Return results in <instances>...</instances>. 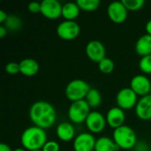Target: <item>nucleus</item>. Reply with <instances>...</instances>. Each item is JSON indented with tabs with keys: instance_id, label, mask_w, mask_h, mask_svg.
I'll return each instance as SVG.
<instances>
[{
	"instance_id": "f257e3e1",
	"label": "nucleus",
	"mask_w": 151,
	"mask_h": 151,
	"mask_svg": "<svg viewBox=\"0 0 151 151\" xmlns=\"http://www.w3.org/2000/svg\"><path fill=\"white\" fill-rule=\"evenodd\" d=\"M28 114L34 125L44 130L51 127L57 119V112L54 106L45 101L34 103L29 109Z\"/></svg>"
},
{
	"instance_id": "f03ea898",
	"label": "nucleus",
	"mask_w": 151,
	"mask_h": 151,
	"mask_svg": "<svg viewBox=\"0 0 151 151\" xmlns=\"http://www.w3.org/2000/svg\"><path fill=\"white\" fill-rule=\"evenodd\" d=\"M20 142L25 150L28 151L42 150L47 141L44 129L33 126L26 128L20 137Z\"/></svg>"
},
{
	"instance_id": "7ed1b4c3",
	"label": "nucleus",
	"mask_w": 151,
	"mask_h": 151,
	"mask_svg": "<svg viewBox=\"0 0 151 151\" xmlns=\"http://www.w3.org/2000/svg\"><path fill=\"white\" fill-rule=\"evenodd\" d=\"M113 141L122 150L134 149L137 143L136 134L128 126H121L113 131Z\"/></svg>"
},
{
	"instance_id": "20e7f679",
	"label": "nucleus",
	"mask_w": 151,
	"mask_h": 151,
	"mask_svg": "<svg viewBox=\"0 0 151 151\" xmlns=\"http://www.w3.org/2000/svg\"><path fill=\"white\" fill-rule=\"evenodd\" d=\"M90 88H91L85 81L81 79H75L71 81L66 85L65 91V96L72 103L80 100H84Z\"/></svg>"
},
{
	"instance_id": "39448f33",
	"label": "nucleus",
	"mask_w": 151,
	"mask_h": 151,
	"mask_svg": "<svg viewBox=\"0 0 151 151\" xmlns=\"http://www.w3.org/2000/svg\"><path fill=\"white\" fill-rule=\"evenodd\" d=\"M90 112V107L86 100H80L71 104L68 109V118L75 124H81L86 121Z\"/></svg>"
},
{
	"instance_id": "423d86ee",
	"label": "nucleus",
	"mask_w": 151,
	"mask_h": 151,
	"mask_svg": "<svg viewBox=\"0 0 151 151\" xmlns=\"http://www.w3.org/2000/svg\"><path fill=\"white\" fill-rule=\"evenodd\" d=\"M116 102L118 107L122 110H130L136 106L138 103V96L131 88H123L118 92Z\"/></svg>"
},
{
	"instance_id": "0eeeda50",
	"label": "nucleus",
	"mask_w": 151,
	"mask_h": 151,
	"mask_svg": "<svg viewBox=\"0 0 151 151\" xmlns=\"http://www.w3.org/2000/svg\"><path fill=\"white\" fill-rule=\"evenodd\" d=\"M80 25L74 20H64L57 27L58 35L64 40H73L80 35Z\"/></svg>"
},
{
	"instance_id": "6e6552de",
	"label": "nucleus",
	"mask_w": 151,
	"mask_h": 151,
	"mask_svg": "<svg viewBox=\"0 0 151 151\" xmlns=\"http://www.w3.org/2000/svg\"><path fill=\"white\" fill-rule=\"evenodd\" d=\"M107 13L111 20L114 23H123L127 18V9L122 1L111 2L107 7Z\"/></svg>"
},
{
	"instance_id": "1a4fd4ad",
	"label": "nucleus",
	"mask_w": 151,
	"mask_h": 151,
	"mask_svg": "<svg viewBox=\"0 0 151 151\" xmlns=\"http://www.w3.org/2000/svg\"><path fill=\"white\" fill-rule=\"evenodd\" d=\"M86 54L88 58L92 60L93 62L99 63L102 61L105 57L106 50L105 47L102 42L98 40H92L88 42L86 45Z\"/></svg>"
},
{
	"instance_id": "9d476101",
	"label": "nucleus",
	"mask_w": 151,
	"mask_h": 151,
	"mask_svg": "<svg viewBox=\"0 0 151 151\" xmlns=\"http://www.w3.org/2000/svg\"><path fill=\"white\" fill-rule=\"evenodd\" d=\"M96 140L90 133H81L73 141L74 151H93L95 150Z\"/></svg>"
},
{
	"instance_id": "9b49d317",
	"label": "nucleus",
	"mask_w": 151,
	"mask_h": 151,
	"mask_svg": "<svg viewBox=\"0 0 151 151\" xmlns=\"http://www.w3.org/2000/svg\"><path fill=\"white\" fill-rule=\"evenodd\" d=\"M62 7L58 0H43L41 2V13L50 19H55L62 16Z\"/></svg>"
},
{
	"instance_id": "f8f14e48",
	"label": "nucleus",
	"mask_w": 151,
	"mask_h": 151,
	"mask_svg": "<svg viewBox=\"0 0 151 151\" xmlns=\"http://www.w3.org/2000/svg\"><path fill=\"white\" fill-rule=\"evenodd\" d=\"M130 88L136 93L137 96H145L150 93L151 82L147 76L138 74L132 78L130 81Z\"/></svg>"
},
{
	"instance_id": "ddd939ff",
	"label": "nucleus",
	"mask_w": 151,
	"mask_h": 151,
	"mask_svg": "<svg viewBox=\"0 0 151 151\" xmlns=\"http://www.w3.org/2000/svg\"><path fill=\"white\" fill-rule=\"evenodd\" d=\"M85 123H86L88 129L91 133L98 134V133H101L104 129L107 122H106V119L101 112L93 111L88 116Z\"/></svg>"
},
{
	"instance_id": "4468645a",
	"label": "nucleus",
	"mask_w": 151,
	"mask_h": 151,
	"mask_svg": "<svg viewBox=\"0 0 151 151\" xmlns=\"http://www.w3.org/2000/svg\"><path fill=\"white\" fill-rule=\"evenodd\" d=\"M126 119L124 110L116 106L111 108L106 114V122L113 129L119 128L123 126Z\"/></svg>"
},
{
	"instance_id": "2eb2a0df",
	"label": "nucleus",
	"mask_w": 151,
	"mask_h": 151,
	"mask_svg": "<svg viewBox=\"0 0 151 151\" xmlns=\"http://www.w3.org/2000/svg\"><path fill=\"white\" fill-rule=\"evenodd\" d=\"M136 116L142 120H150L151 119V96L147 95L142 96L138 100L135 106Z\"/></svg>"
},
{
	"instance_id": "dca6fc26",
	"label": "nucleus",
	"mask_w": 151,
	"mask_h": 151,
	"mask_svg": "<svg viewBox=\"0 0 151 151\" xmlns=\"http://www.w3.org/2000/svg\"><path fill=\"white\" fill-rule=\"evenodd\" d=\"M56 134L59 140L63 142H69L74 137L75 129L71 123L62 122L57 127Z\"/></svg>"
},
{
	"instance_id": "f3484780",
	"label": "nucleus",
	"mask_w": 151,
	"mask_h": 151,
	"mask_svg": "<svg viewBox=\"0 0 151 151\" xmlns=\"http://www.w3.org/2000/svg\"><path fill=\"white\" fill-rule=\"evenodd\" d=\"M19 73L26 76H34L39 71V64L33 58H24L19 63Z\"/></svg>"
},
{
	"instance_id": "a211bd4d",
	"label": "nucleus",
	"mask_w": 151,
	"mask_h": 151,
	"mask_svg": "<svg viewBox=\"0 0 151 151\" xmlns=\"http://www.w3.org/2000/svg\"><path fill=\"white\" fill-rule=\"evenodd\" d=\"M135 51L142 58L151 55V35L145 34L137 40L135 43Z\"/></svg>"
},
{
	"instance_id": "6ab92c4d",
	"label": "nucleus",
	"mask_w": 151,
	"mask_h": 151,
	"mask_svg": "<svg viewBox=\"0 0 151 151\" xmlns=\"http://www.w3.org/2000/svg\"><path fill=\"white\" fill-rule=\"evenodd\" d=\"M120 148L115 142L106 136L100 137L96 142L95 151H119Z\"/></svg>"
},
{
	"instance_id": "aec40b11",
	"label": "nucleus",
	"mask_w": 151,
	"mask_h": 151,
	"mask_svg": "<svg viewBox=\"0 0 151 151\" xmlns=\"http://www.w3.org/2000/svg\"><path fill=\"white\" fill-rule=\"evenodd\" d=\"M80 10L76 2H67L62 7V16L65 20H74L79 16Z\"/></svg>"
},
{
	"instance_id": "412c9836",
	"label": "nucleus",
	"mask_w": 151,
	"mask_h": 151,
	"mask_svg": "<svg viewBox=\"0 0 151 151\" xmlns=\"http://www.w3.org/2000/svg\"><path fill=\"white\" fill-rule=\"evenodd\" d=\"M85 100L90 108H97L102 103V96L96 88H90Z\"/></svg>"
},
{
	"instance_id": "4be33fe9",
	"label": "nucleus",
	"mask_w": 151,
	"mask_h": 151,
	"mask_svg": "<svg viewBox=\"0 0 151 151\" xmlns=\"http://www.w3.org/2000/svg\"><path fill=\"white\" fill-rule=\"evenodd\" d=\"M4 26L9 31H17V30L20 29V27L22 26V21L16 15H9L7 19L4 21Z\"/></svg>"
},
{
	"instance_id": "5701e85b",
	"label": "nucleus",
	"mask_w": 151,
	"mask_h": 151,
	"mask_svg": "<svg viewBox=\"0 0 151 151\" xmlns=\"http://www.w3.org/2000/svg\"><path fill=\"white\" fill-rule=\"evenodd\" d=\"M76 3L81 10L87 11V12L95 11L100 5L99 0H77Z\"/></svg>"
},
{
	"instance_id": "b1692460",
	"label": "nucleus",
	"mask_w": 151,
	"mask_h": 151,
	"mask_svg": "<svg viewBox=\"0 0 151 151\" xmlns=\"http://www.w3.org/2000/svg\"><path fill=\"white\" fill-rule=\"evenodd\" d=\"M98 67L103 73L109 74L114 70V62L109 58H104L102 61L98 63Z\"/></svg>"
},
{
	"instance_id": "393cba45",
	"label": "nucleus",
	"mask_w": 151,
	"mask_h": 151,
	"mask_svg": "<svg viewBox=\"0 0 151 151\" xmlns=\"http://www.w3.org/2000/svg\"><path fill=\"white\" fill-rule=\"evenodd\" d=\"M123 4L126 6L127 11H138L142 9L145 4L144 0H122Z\"/></svg>"
},
{
	"instance_id": "a878e982",
	"label": "nucleus",
	"mask_w": 151,
	"mask_h": 151,
	"mask_svg": "<svg viewBox=\"0 0 151 151\" xmlns=\"http://www.w3.org/2000/svg\"><path fill=\"white\" fill-rule=\"evenodd\" d=\"M139 68L144 73H151V55L141 58L139 61Z\"/></svg>"
},
{
	"instance_id": "bb28decb",
	"label": "nucleus",
	"mask_w": 151,
	"mask_h": 151,
	"mask_svg": "<svg viewBox=\"0 0 151 151\" xmlns=\"http://www.w3.org/2000/svg\"><path fill=\"white\" fill-rule=\"evenodd\" d=\"M5 72L9 74H16L19 73V64L16 62H9L5 65Z\"/></svg>"
},
{
	"instance_id": "cd10ccee",
	"label": "nucleus",
	"mask_w": 151,
	"mask_h": 151,
	"mask_svg": "<svg viewBox=\"0 0 151 151\" xmlns=\"http://www.w3.org/2000/svg\"><path fill=\"white\" fill-rule=\"evenodd\" d=\"M42 151H59V144L55 141H48L42 149Z\"/></svg>"
},
{
	"instance_id": "c85d7f7f",
	"label": "nucleus",
	"mask_w": 151,
	"mask_h": 151,
	"mask_svg": "<svg viewBox=\"0 0 151 151\" xmlns=\"http://www.w3.org/2000/svg\"><path fill=\"white\" fill-rule=\"evenodd\" d=\"M27 9L33 13L41 12V3L39 2H30L27 4Z\"/></svg>"
},
{
	"instance_id": "c756f323",
	"label": "nucleus",
	"mask_w": 151,
	"mask_h": 151,
	"mask_svg": "<svg viewBox=\"0 0 151 151\" xmlns=\"http://www.w3.org/2000/svg\"><path fill=\"white\" fill-rule=\"evenodd\" d=\"M134 149V151H149V147L144 142H137Z\"/></svg>"
},
{
	"instance_id": "7c9ffc66",
	"label": "nucleus",
	"mask_w": 151,
	"mask_h": 151,
	"mask_svg": "<svg viewBox=\"0 0 151 151\" xmlns=\"http://www.w3.org/2000/svg\"><path fill=\"white\" fill-rule=\"evenodd\" d=\"M9 15H7V13L3 11V10H0V23H4V21L7 19Z\"/></svg>"
},
{
	"instance_id": "2f4dec72",
	"label": "nucleus",
	"mask_w": 151,
	"mask_h": 151,
	"mask_svg": "<svg viewBox=\"0 0 151 151\" xmlns=\"http://www.w3.org/2000/svg\"><path fill=\"white\" fill-rule=\"evenodd\" d=\"M7 29H6V27L4 26V25H1L0 26V38H3V37H4L5 35H6V34H7Z\"/></svg>"
},
{
	"instance_id": "473e14b6",
	"label": "nucleus",
	"mask_w": 151,
	"mask_h": 151,
	"mask_svg": "<svg viewBox=\"0 0 151 151\" xmlns=\"http://www.w3.org/2000/svg\"><path fill=\"white\" fill-rule=\"evenodd\" d=\"M0 151H13L12 150V149L5 143H1L0 144Z\"/></svg>"
},
{
	"instance_id": "72a5a7b5",
	"label": "nucleus",
	"mask_w": 151,
	"mask_h": 151,
	"mask_svg": "<svg viewBox=\"0 0 151 151\" xmlns=\"http://www.w3.org/2000/svg\"><path fill=\"white\" fill-rule=\"evenodd\" d=\"M145 29H146L147 34H148V35H151V19H150V20L146 23Z\"/></svg>"
},
{
	"instance_id": "f704fd0d",
	"label": "nucleus",
	"mask_w": 151,
	"mask_h": 151,
	"mask_svg": "<svg viewBox=\"0 0 151 151\" xmlns=\"http://www.w3.org/2000/svg\"><path fill=\"white\" fill-rule=\"evenodd\" d=\"M13 151H26L25 149H21V148H18V149H15Z\"/></svg>"
},
{
	"instance_id": "c9c22d12",
	"label": "nucleus",
	"mask_w": 151,
	"mask_h": 151,
	"mask_svg": "<svg viewBox=\"0 0 151 151\" xmlns=\"http://www.w3.org/2000/svg\"><path fill=\"white\" fill-rule=\"evenodd\" d=\"M32 151H42V150H32Z\"/></svg>"
},
{
	"instance_id": "e433bc0d",
	"label": "nucleus",
	"mask_w": 151,
	"mask_h": 151,
	"mask_svg": "<svg viewBox=\"0 0 151 151\" xmlns=\"http://www.w3.org/2000/svg\"><path fill=\"white\" fill-rule=\"evenodd\" d=\"M150 96H151V88H150Z\"/></svg>"
}]
</instances>
